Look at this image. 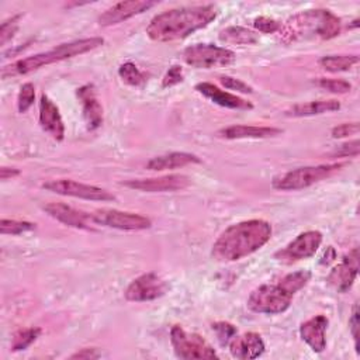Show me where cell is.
I'll return each mask as SVG.
<instances>
[{"mask_svg": "<svg viewBox=\"0 0 360 360\" xmlns=\"http://www.w3.org/2000/svg\"><path fill=\"white\" fill-rule=\"evenodd\" d=\"M217 14V7L212 4L186 6L166 10L149 21L146 35L156 42L184 39L212 22Z\"/></svg>", "mask_w": 360, "mask_h": 360, "instance_id": "obj_1", "label": "cell"}, {"mask_svg": "<svg viewBox=\"0 0 360 360\" xmlns=\"http://www.w3.org/2000/svg\"><path fill=\"white\" fill-rule=\"evenodd\" d=\"M271 238V225L264 219H248L228 226L214 242L211 255L218 262L240 260Z\"/></svg>", "mask_w": 360, "mask_h": 360, "instance_id": "obj_2", "label": "cell"}, {"mask_svg": "<svg viewBox=\"0 0 360 360\" xmlns=\"http://www.w3.org/2000/svg\"><path fill=\"white\" fill-rule=\"evenodd\" d=\"M309 278V270H297L274 284H263L250 292L248 308L256 314H281L290 308L294 295L308 284Z\"/></svg>", "mask_w": 360, "mask_h": 360, "instance_id": "obj_3", "label": "cell"}, {"mask_svg": "<svg viewBox=\"0 0 360 360\" xmlns=\"http://www.w3.org/2000/svg\"><path fill=\"white\" fill-rule=\"evenodd\" d=\"M340 18L326 8L305 10L290 17L278 30V39L284 44L300 39H330L340 34Z\"/></svg>", "mask_w": 360, "mask_h": 360, "instance_id": "obj_4", "label": "cell"}, {"mask_svg": "<svg viewBox=\"0 0 360 360\" xmlns=\"http://www.w3.org/2000/svg\"><path fill=\"white\" fill-rule=\"evenodd\" d=\"M104 44V39L101 37H91V38H83V39H76L65 44H59L55 48L35 53L32 56L18 59L10 65H6L1 68V79H8V77H15L21 75H28L34 70H38L44 66L70 59L83 53H87Z\"/></svg>", "mask_w": 360, "mask_h": 360, "instance_id": "obj_5", "label": "cell"}, {"mask_svg": "<svg viewBox=\"0 0 360 360\" xmlns=\"http://www.w3.org/2000/svg\"><path fill=\"white\" fill-rule=\"evenodd\" d=\"M346 165H347L346 162H338V163H328V165L297 167L280 176H276L271 180V187L280 191L302 190L330 177L332 174L342 170Z\"/></svg>", "mask_w": 360, "mask_h": 360, "instance_id": "obj_6", "label": "cell"}, {"mask_svg": "<svg viewBox=\"0 0 360 360\" xmlns=\"http://www.w3.org/2000/svg\"><path fill=\"white\" fill-rule=\"evenodd\" d=\"M183 60L197 69L224 68L235 62V52L214 44H194L183 51Z\"/></svg>", "mask_w": 360, "mask_h": 360, "instance_id": "obj_7", "label": "cell"}, {"mask_svg": "<svg viewBox=\"0 0 360 360\" xmlns=\"http://www.w3.org/2000/svg\"><path fill=\"white\" fill-rule=\"evenodd\" d=\"M170 342L179 359H218L215 349L198 333L187 332L180 325L170 329Z\"/></svg>", "mask_w": 360, "mask_h": 360, "instance_id": "obj_8", "label": "cell"}, {"mask_svg": "<svg viewBox=\"0 0 360 360\" xmlns=\"http://www.w3.org/2000/svg\"><path fill=\"white\" fill-rule=\"evenodd\" d=\"M321 243L322 233L319 231H305L297 235L284 248L277 250L274 253V259L285 264H292L295 262L312 257Z\"/></svg>", "mask_w": 360, "mask_h": 360, "instance_id": "obj_9", "label": "cell"}, {"mask_svg": "<svg viewBox=\"0 0 360 360\" xmlns=\"http://www.w3.org/2000/svg\"><path fill=\"white\" fill-rule=\"evenodd\" d=\"M93 222L107 228L121 231H143L152 226V221L141 214L120 211L114 208H100L91 212Z\"/></svg>", "mask_w": 360, "mask_h": 360, "instance_id": "obj_10", "label": "cell"}, {"mask_svg": "<svg viewBox=\"0 0 360 360\" xmlns=\"http://www.w3.org/2000/svg\"><path fill=\"white\" fill-rule=\"evenodd\" d=\"M42 188L60 195H69V197L90 200V201H114L115 200V197L105 188H101L93 184L80 183L76 180H69V179L49 180L42 184Z\"/></svg>", "mask_w": 360, "mask_h": 360, "instance_id": "obj_11", "label": "cell"}, {"mask_svg": "<svg viewBox=\"0 0 360 360\" xmlns=\"http://www.w3.org/2000/svg\"><path fill=\"white\" fill-rule=\"evenodd\" d=\"M167 290L166 281L155 273H145L129 283L124 295L128 301L143 302L162 297Z\"/></svg>", "mask_w": 360, "mask_h": 360, "instance_id": "obj_12", "label": "cell"}, {"mask_svg": "<svg viewBox=\"0 0 360 360\" xmlns=\"http://www.w3.org/2000/svg\"><path fill=\"white\" fill-rule=\"evenodd\" d=\"M359 271V249L353 248L343 259L330 270L326 277V283L338 292H347Z\"/></svg>", "mask_w": 360, "mask_h": 360, "instance_id": "obj_13", "label": "cell"}, {"mask_svg": "<svg viewBox=\"0 0 360 360\" xmlns=\"http://www.w3.org/2000/svg\"><path fill=\"white\" fill-rule=\"evenodd\" d=\"M122 186L143 191V193H166V191H179L190 184V179L184 174H166L160 177L149 179H132L121 183Z\"/></svg>", "mask_w": 360, "mask_h": 360, "instance_id": "obj_14", "label": "cell"}, {"mask_svg": "<svg viewBox=\"0 0 360 360\" xmlns=\"http://www.w3.org/2000/svg\"><path fill=\"white\" fill-rule=\"evenodd\" d=\"M156 6V1L149 0H128V1H120L108 7L104 13L98 15V24L103 27L115 25L122 21H127L128 18L142 14L143 11L152 8Z\"/></svg>", "mask_w": 360, "mask_h": 360, "instance_id": "obj_15", "label": "cell"}, {"mask_svg": "<svg viewBox=\"0 0 360 360\" xmlns=\"http://www.w3.org/2000/svg\"><path fill=\"white\" fill-rule=\"evenodd\" d=\"M42 208L49 217L68 226L79 229H91V224H94L91 214L76 210L65 202H48Z\"/></svg>", "mask_w": 360, "mask_h": 360, "instance_id": "obj_16", "label": "cell"}, {"mask_svg": "<svg viewBox=\"0 0 360 360\" xmlns=\"http://www.w3.org/2000/svg\"><path fill=\"white\" fill-rule=\"evenodd\" d=\"M232 357L239 360L257 359L264 352V342L256 332H245L235 335L228 343Z\"/></svg>", "mask_w": 360, "mask_h": 360, "instance_id": "obj_17", "label": "cell"}, {"mask_svg": "<svg viewBox=\"0 0 360 360\" xmlns=\"http://www.w3.org/2000/svg\"><path fill=\"white\" fill-rule=\"evenodd\" d=\"M194 89L202 94L204 97H207L208 100H211L214 104H218L221 107L225 108H231V110H252L253 104L236 94L228 93L222 89H219L218 86L208 83V82H200L194 86Z\"/></svg>", "mask_w": 360, "mask_h": 360, "instance_id": "obj_18", "label": "cell"}, {"mask_svg": "<svg viewBox=\"0 0 360 360\" xmlns=\"http://www.w3.org/2000/svg\"><path fill=\"white\" fill-rule=\"evenodd\" d=\"M79 101L83 108V118L89 129H97L103 124V107L97 98L96 87L91 83H87L77 89L76 91Z\"/></svg>", "mask_w": 360, "mask_h": 360, "instance_id": "obj_19", "label": "cell"}, {"mask_svg": "<svg viewBox=\"0 0 360 360\" xmlns=\"http://www.w3.org/2000/svg\"><path fill=\"white\" fill-rule=\"evenodd\" d=\"M39 125L55 141H62L65 138V124L59 108L45 94H42L39 100Z\"/></svg>", "mask_w": 360, "mask_h": 360, "instance_id": "obj_20", "label": "cell"}, {"mask_svg": "<svg viewBox=\"0 0 360 360\" xmlns=\"http://www.w3.org/2000/svg\"><path fill=\"white\" fill-rule=\"evenodd\" d=\"M328 318L325 315H315L300 325V336L301 339L315 352L321 353L326 347V328Z\"/></svg>", "mask_w": 360, "mask_h": 360, "instance_id": "obj_21", "label": "cell"}, {"mask_svg": "<svg viewBox=\"0 0 360 360\" xmlns=\"http://www.w3.org/2000/svg\"><path fill=\"white\" fill-rule=\"evenodd\" d=\"M283 134L281 128L257 125H231L217 131L218 138L224 139H264Z\"/></svg>", "mask_w": 360, "mask_h": 360, "instance_id": "obj_22", "label": "cell"}, {"mask_svg": "<svg viewBox=\"0 0 360 360\" xmlns=\"http://www.w3.org/2000/svg\"><path fill=\"white\" fill-rule=\"evenodd\" d=\"M201 163V159L188 152H170L166 155H160L156 158H152L146 163V169L153 172H163V170H173L179 167H184L188 165Z\"/></svg>", "mask_w": 360, "mask_h": 360, "instance_id": "obj_23", "label": "cell"}, {"mask_svg": "<svg viewBox=\"0 0 360 360\" xmlns=\"http://www.w3.org/2000/svg\"><path fill=\"white\" fill-rule=\"evenodd\" d=\"M340 108V103L338 100H315L308 103H300L290 107L285 111L287 117H311L319 115L325 112L338 111Z\"/></svg>", "mask_w": 360, "mask_h": 360, "instance_id": "obj_24", "label": "cell"}, {"mask_svg": "<svg viewBox=\"0 0 360 360\" xmlns=\"http://www.w3.org/2000/svg\"><path fill=\"white\" fill-rule=\"evenodd\" d=\"M219 39L231 45H253L259 41V37L252 30L240 25H231L219 32Z\"/></svg>", "mask_w": 360, "mask_h": 360, "instance_id": "obj_25", "label": "cell"}, {"mask_svg": "<svg viewBox=\"0 0 360 360\" xmlns=\"http://www.w3.org/2000/svg\"><path fill=\"white\" fill-rule=\"evenodd\" d=\"M319 66L328 72H347L359 63L357 55H326L318 60Z\"/></svg>", "mask_w": 360, "mask_h": 360, "instance_id": "obj_26", "label": "cell"}, {"mask_svg": "<svg viewBox=\"0 0 360 360\" xmlns=\"http://www.w3.org/2000/svg\"><path fill=\"white\" fill-rule=\"evenodd\" d=\"M42 329L38 326H31V328H24L17 330L11 339V350L20 352V350L28 349L39 338Z\"/></svg>", "mask_w": 360, "mask_h": 360, "instance_id": "obj_27", "label": "cell"}, {"mask_svg": "<svg viewBox=\"0 0 360 360\" xmlns=\"http://www.w3.org/2000/svg\"><path fill=\"white\" fill-rule=\"evenodd\" d=\"M118 76L121 77V80L128 84V86H134V87H139L142 84H145L146 82V75L142 73L135 63L132 62H125L118 68Z\"/></svg>", "mask_w": 360, "mask_h": 360, "instance_id": "obj_28", "label": "cell"}, {"mask_svg": "<svg viewBox=\"0 0 360 360\" xmlns=\"http://www.w3.org/2000/svg\"><path fill=\"white\" fill-rule=\"evenodd\" d=\"M32 229H35V224L28 221L7 219V218H3L0 221V232L3 235H20L22 232H28Z\"/></svg>", "mask_w": 360, "mask_h": 360, "instance_id": "obj_29", "label": "cell"}, {"mask_svg": "<svg viewBox=\"0 0 360 360\" xmlns=\"http://www.w3.org/2000/svg\"><path fill=\"white\" fill-rule=\"evenodd\" d=\"M314 83L318 87H321L323 90H328L330 93H335V94H345V93H349L352 90V84L347 80H343V79L319 77V79L314 80Z\"/></svg>", "mask_w": 360, "mask_h": 360, "instance_id": "obj_30", "label": "cell"}, {"mask_svg": "<svg viewBox=\"0 0 360 360\" xmlns=\"http://www.w3.org/2000/svg\"><path fill=\"white\" fill-rule=\"evenodd\" d=\"M34 98H35V87L32 83H24L20 87L18 91V97H17V108L21 114L27 112L30 110V107L34 104Z\"/></svg>", "mask_w": 360, "mask_h": 360, "instance_id": "obj_31", "label": "cell"}, {"mask_svg": "<svg viewBox=\"0 0 360 360\" xmlns=\"http://www.w3.org/2000/svg\"><path fill=\"white\" fill-rule=\"evenodd\" d=\"M21 17H22V14H15V15H13V17H10V18H7L1 22V25H0V44H1V46H4L15 35Z\"/></svg>", "mask_w": 360, "mask_h": 360, "instance_id": "obj_32", "label": "cell"}, {"mask_svg": "<svg viewBox=\"0 0 360 360\" xmlns=\"http://www.w3.org/2000/svg\"><path fill=\"white\" fill-rule=\"evenodd\" d=\"M212 330L215 332V335L222 346L228 345L229 340L236 335V326L229 322H224V321L212 323Z\"/></svg>", "mask_w": 360, "mask_h": 360, "instance_id": "obj_33", "label": "cell"}, {"mask_svg": "<svg viewBox=\"0 0 360 360\" xmlns=\"http://www.w3.org/2000/svg\"><path fill=\"white\" fill-rule=\"evenodd\" d=\"M253 27L263 32V34H274V32H278L281 24L274 20V18H270V17H266V15H260V17H256L253 20Z\"/></svg>", "mask_w": 360, "mask_h": 360, "instance_id": "obj_34", "label": "cell"}, {"mask_svg": "<svg viewBox=\"0 0 360 360\" xmlns=\"http://www.w3.org/2000/svg\"><path fill=\"white\" fill-rule=\"evenodd\" d=\"M219 82L222 86H225L226 89L229 90H235V91H239V93H245V94H250L253 93V89L242 82L240 79H236V77H231V76H221L219 77Z\"/></svg>", "mask_w": 360, "mask_h": 360, "instance_id": "obj_35", "label": "cell"}, {"mask_svg": "<svg viewBox=\"0 0 360 360\" xmlns=\"http://www.w3.org/2000/svg\"><path fill=\"white\" fill-rule=\"evenodd\" d=\"M183 80H184V76H183L181 66L173 65V66L169 68V70H167L166 75L163 76V79H162V87H163V89L172 87V86H176V84L181 83Z\"/></svg>", "mask_w": 360, "mask_h": 360, "instance_id": "obj_36", "label": "cell"}, {"mask_svg": "<svg viewBox=\"0 0 360 360\" xmlns=\"http://www.w3.org/2000/svg\"><path fill=\"white\" fill-rule=\"evenodd\" d=\"M349 329L354 340V347L356 353L359 354V329H360V311H359V304L354 302L352 308V315L349 318Z\"/></svg>", "mask_w": 360, "mask_h": 360, "instance_id": "obj_37", "label": "cell"}, {"mask_svg": "<svg viewBox=\"0 0 360 360\" xmlns=\"http://www.w3.org/2000/svg\"><path fill=\"white\" fill-rule=\"evenodd\" d=\"M359 129H360L359 122H345V124L333 127L330 131V135H332V138H336V139L346 138L350 135H356L359 132Z\"/></svg>", "mask_w": 360, "mask_h": 360, "instance_id": "obj_38", "label": "cell"}, {"mask_svg": "<svg viewBox=\"0 0 360 360\" xmlns=\"http://www.w3.org/2000/svg\"><path fill=\"white\" fill-rule=\"evenodd\" d=\"M360 152V142L359 139H353L347 143H343L333 152V156H342V158H357Z\"/></svg>", "mask_w": 360, "mask_h": 360, "instance_id": "obj_39", "label": "cell"}, {"mask_svg": "<svg viewBox=\"0 0 360 360\" xmlns=\"http://www.w3.org/2000/svg\"><path fill=\"white\" fill-rule=\"evenodd\" d=\"M98 357H101V353L96 347H84L70 356V359H84V360H93Z\"/></svg>", "mask_w": 360, "mask_h": 360, "instance_id": "obj_40", "label": "cell"}, {"mask_svg": "<svg viewBox=\"0 0 360 360\" xmlns=\"http://www.w3.org/2000/svg\"><path fill=\"white\" fill-rule=\"evenodd\" d=\"M18 174H20V170L15 169V167H6V166H3V167L0 169V179H1L3 181H6V180H8V179H13V177H15V176H18Z\"/></svg>", "mask_w": 360, "mask_h": 360, "instance_id": "obj_41", "label": "cell"}]
</instances>
